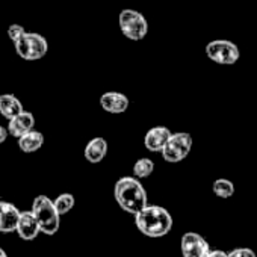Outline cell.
<instances>
[{
    "label": "cell",
    "mask_w": 257,
    "mask_h": 257,
    "mask_svg": "<svg viewBox=\"0 0 257 257\" xmlns=\"http://www.w3.org/2000/svg\"><path fill=\"white\" fill-rule=\"evenodd\" d=\"M115 201L118 206L131 215H138L147 204V191L143 186L141 180L135 179L134 176H125L116 180L113 188Z\"/></svg>",
    "instance_id": "obj_1"
},
{
    "label": "cell",
    "mask_w": 257,
    "mask_h": 257,
    "mask_svg": "<svg viewBox=\"0 0 257 257\" xmlns=\"http://www.w3.org/2000/svg\"><path fill=\"white\" fill-rule=\"evenodd\" d=\"M171 213L158 204H147L138 215H135L137 228L147 237H164L173 228Z\"/></svg>",
    "instance_id": "obj_2"
},
{
    "label": "cell",
    "mask_w": 257,
    "mask_h": 257,
    "mask_svg": "<svg viewBox=\"0 0 257 257\" xmlns=\"http://www.w3.org/2000/svg\"><path fill=\"white\" fill-rule=\"evenodd\" d=\"M32 212L40 224L41 233L53 236L58 233L61 225V215L55 207L53 200L46 195H38L32 203Z\"/></svg>",
    "instance_id": "obj_3"
},
{
    "label": "cell",
    "mask_w": 257,
    "mask_h": 257,
    "mask_svg": "<svg viewBox=\"0 0 257 257\" xmlns=\"http://www.w3.org/2000/svg\"><path fill=\"white\" fill-rule=\"evenodd\" d=\"M118 25L122 35L132 41H141L149 34L146 17L135 10H122L118 16Z\"/></svg>",
    "instance_id": "obj_4"
},
{
    "label": "cell",
    "mask_w": 257,
    "mask_h": 257,
    "mask_svg": "<svg viewBox=\"0 0 257 257\" xmlns=\"http://www.w3.org/2000/svg\"><path fill=\"white\" fill-rule=\"evenodd\" d=\"M14 49L16 53L25 61H38L47 55L49 43L43 35L37 32H28L17 43H14Z\"/></svg>",
    "instance_id": "obj_5"
},
{
    "label": "cell",
    "mask_w": 257,
    "mask_h": 257,
    "mask_svg": "<svg viewBox=\"0 0 257 257\" xmlns=\"http://www.w3.org/2000/svg\"><path fill=\"white\" fill-rule=\"evenodd\" d=\"M206 55L219 65H233L239 61L240 52L237 46L228 40H213L206 46Z\"/></svg>",
    "instance_id": "obj_6"
},
{
    "label": "cell",
    "mask_w": 257,
    "mask_h": 257,
    "mask_svg": "<svg viewBox=\"0 0 257 257\" xmlns=\"http://www.w3.org/2000/svg\"><path fill=\"white\" fill-rule=\"evenodd\" d=\"M192 149V137L188 132H177L173 134L167 147L161 153L164 161L168 164H179L188 158Z\"/></svg>",
    "instance_id": "obj_7"
},
{
    "label": "cell",
    "mask_w": 257,
    "mask_h": 257,
    "mask_svg": "<svg viewBox=\"0 0 257 257\" xmlns=\"http://www.w3.org/2000/svg\"><path fill=\"white\" fill-rule=\"evenodd\" d=\"M180 251L183 257H207L210 249L209 242L195 231H188L182 236Z\"/></svg>",
    "instance_id": "obj_8"
},
{
    "label": "cell",
    "mask_w": 257,
    "mask_h": 257,
    "mask_svg": "<svg viewBox=\"0 0 257 257\" xmlns=\"http://www.w3.org/2000/svg\"><path fill=\"white\" fill-rule=\"evenodd\" d=\"M171 137L173 134L168 127L164 125L152 127L144 137V147L152 153H162Z\"/></svg>",
    "instance_id": "obj_9"
},
{
    "label": "cell",
    "mask_w": 257,
    "mask_h": 257,
    "mask_svg": "<svg viewBox=\"0 0 257 257\" xmlns=\"http://www.w3.org/2000/svg\"><path fill=\"white\" fill-rule=\"evenodd\" d=\"M100 106L107 113H113V115L124 113L128 109V98L122 92L109 91L100 97Z\"/></svg>",
    "instance_id": "obj_10"
},
{
    "label": "cell",
    "mask_w": 257,
    "mask_h": 257,
    "mask_svg": "<svg viewBox=\"0 0 257 257\" xmlns=\"http://www.w3.org/2000/svg\"><path fill=\"white\" fill-rule=\"evenodd\" d=\"M22 212L16 204L0 201V233H13L17 230V224Z\"/></svg>",
    "instance_id": "obj_11"
},
{
    "label": "cell",
    "mask_w": 257,
    "mask_h": 257,
    "mask_svg": "<svg viewBox=\"0 0 257 257\" xmlns=\"http://www.w3.org/2000/svg\"><path fill=\"white\" fill-rule=\"evenodd\" d=\"M16 231H17V234L23 240H34L41 233L40 224H38V221H37V218H35L32 210L22 212Z\"/></svg>",
    "instance_id": "obj_12"
},
{
    "label": "cell",
    "mask_w": 257,
    "mask_h": 257,
    "mask_svg": "<svg viewBox=\"0 0 257 257\" xmlns=\"http://www.w3.org/2000/svg\"><path fill=\"white\" fill-rule=\"evenodd\" d=\"M34 125H35V116L31 112H23L19 116L13 118L8 122V132L10 135H13L14 138H22L26 134L34 131Z\"/></svg>",
    "instance_id": "obj_13"
},
{
    "label": "cell",
    "mask_w": 257,
    "mask_h": 257,
    "mask_svg": "<svg viewBox=\"0 0 257 257\" xmlns=\"http://www.w3.org/2000/svg\"><path fill=\"white\" fill-rule=\"evenodd\" d=\"M85 159L89 164H100L107 155V143L104 138H92L85 147Z\"/></svg>",
    "instance_id": "obj_14"
},
{
    "label": "cell",
    "mask_w": 257,
    "mask_h": 257,
    "mask_svg": "<svg viewBox=\"0 0 257 257\" xmlns=\"http://www.w3.org/2000/svg\"><path fill=\"white\" fill-rule=\"evenodd\" d=\"M23 103L14 95V94H2L0 95V113H2L7 119H13L23 113Z\"/></svg>",
    "instance_id": "obj_15"
},
{
    "label": "cell",
    "mask_w": 257,
    "mask_h": 257,
    "mask_svg": "<svg viewBox=\"0 0 257 257\" xmlns=\"http://www.w3.org/2000/svg\"><path fill=\"white\" fill-rule=\"evenodd\" d=\"M17 144L20 147L22 152L25 153H35L38 152L43 144H44V135L41 132H37V131H32L29 134H26L25 137L19 138L17 140Z\"/></svg>",
    "instance_id": "obj_16"
},
{
    "label": "cell",
    "mask_w": 257,
    "mask_h": 257,
    "mask_svg": "<svg viewBox=\"0 0 257 257\" xmlns=\"http://www.w3.org/2000/svg\"><path fill=\"white\" fill-rule=\"evenodd\" d=\"M212 191L218 198H231L234 195V183L228 179H216L212 185Z\"/></svg>",
    "instance_id": "obj_17"
},
{
    "label": "cell",
    "mask_w": 257,
    "mask_h": 257,
    "mask_svg": "<svg viewBox=\"0 0 257 257\" xmlns=\"http://www.w3.org/2000/svg\"><path fill=\"white\" fill-rule=\"evenodd\" d=\"M153 171H155V162L149 158H141L134 165V177L138 180L150 177Z\"/></svg>",
    "instance_id": "obj_18"
},
{
    "label": "cell",
    "mask_w": 257,
    "mask_h": 257,
    "mask_svg": "<svg viewBox=\"0 0 257 257\" xmlns=\"http://www.w3.org/2000/svg\"><path fill=\"white\" fill-rule=\"evenodd\" d=\"M53 203H55L56 210H58V212H59V215L62 216V215H67V213L74 207L76 200H74V195H73V194H70V192H64V194L58 195V197H56V200H53Z\"/></svg>",
    "instance_id": "obj_19"
},
{
    "label": "cell",
    "mask_w": 257,
    "mask_h": 257,
    "mask_svg": "<svg viewBox=\"0 0 257 257\" xmlns=\"http://www.w3.org/2000/svg\"><path fill=\"white\" fill-rule=\"evenodd\" d=\"M8 38L13 41V43H17L22 37H25L28 32H26V29L22 26V25H11L10 28H8Z\"/></svg>",
    "instance_id": "obj_20"
},
{
    "label": "cell",
    "mask_w": 257,
    "mask_h": 257,
    "mask_svg": "<svg viewBox=\"0 0 257 257\" xmlns=\"http://www.w3.org/2000/svg\"><path fill=\"white\" fill-rule=\"evenodd\" d=\"M227 257H257L251 248H234L227 252Z\"/></svg>",
    "instance_id": "obj_21"
},
{
    "label": "cell",
    "mask_w": 257,
    "mask_h": 257,
    "mask_svg": "<svg viewBox=\"0 0 257 257\" xmlns=\"http://www.w3.org/2000/svg\"><path fill=\"white\" fill-rule=\"evenodd\" d=\"M8 128L7 127H4V125H0V144H4L5 141H7V138H8Z\"/></svg>",
    "instance_id": "obj_22"
},
{
    "label": "cell",
    "mask_w": 257,
    "mask_h": 257,
    "mask_svg": "<svg viewBox=\"0 0 257 257\" xmlns=\"http://www.w3.org/2000/svg\"><path fill=\"white\" fill-rule=\"evenodd\" d=\"M207 257H227V252L222 249H212Z\"/></svg>",
    "instance_id": "obj_23"
},
{
    "label": "cell",
    "mask_w": 257,
    "mask_h": 257,
    "mask_svg": "<svg viewBox=\"0 0 257 257\" xmlns=\"http://www.w3.org/2000/svg\"><path fill=\"white\" fill-rule=\"evenodd\" d=\"M0 257H8V254H7V251L2 248V246H0Z\"/></svg>",
    "instance_id": "obj_24"
},
{
    "label": "cell",
    "mask_w": 257,
    "mask_h": 257,
    "mask_svg": "<svg viewBox=\"0 0 257 257\" xmlns=\"http://www.w3.org/2000/svg\"><path fill=\"white\" fill-rule=\"evenodd\" d=\"M0 201H2V198H0Z\"/></svg>",
    "instance_id": "obj_25"
}]
</instances>
